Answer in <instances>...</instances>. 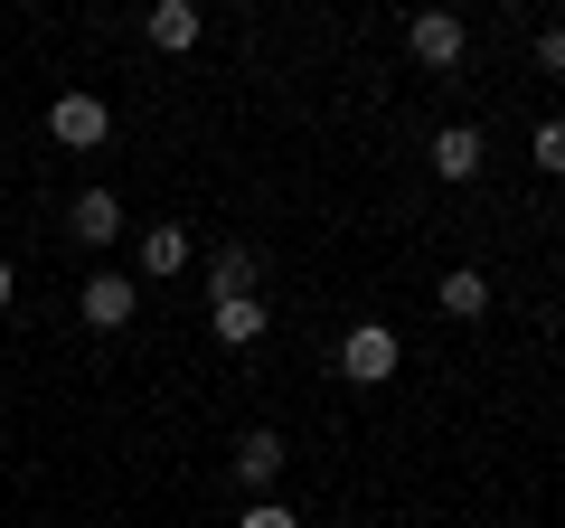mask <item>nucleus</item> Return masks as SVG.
I'll list each match as a JSON object with an SVG mask.
<instances>
[{
  "label": "nucleus",
  "mask_w": 565,
  "mask_h": 528,
  "mask_svg": "<svg viewBox=\"0 0 565 528\" xmlns=\"http://www.w3.org/2000/svg\"><path fill=\"white\" fill-rule=\"evenodd\" d=\"M207 321H217V340H226V349H255V340H264V303H255V293H236V303H217Z\"/></svg>",
  "instance_id": "nucleus-9"
},
{
  "label": "nucleus",
  "mask_w": 565,
  "mask_h": 528,
  "mask_svg": "<svg viewBox=\"0 0 565 528\" xmlns=\"http://www.w3.org/2000/svg\"><path fill=\"white\" fill-rule=\"evenodd\" d=\"M245 528H302V519H292L282 500H245Z\"/></svg>",
  "instance_id": "nucleus-14"
},
{
  "label": "nucleus",
  "mask_w": 565,
  "mask_h": 528,
  "mask_svg": "<svg viewBox=\"0 0 565 528\" xmlns=\"http://www.w3.org/2000/svg\"><path fill=\"white\" fill-rule=\"evenodd\" d=\"M537 66H546V76H565V29H546V39H537Z\"/></svg>",
  "instance_id": "nucleus-15"
},
{
  "label": "nucleus",
  "mask_w": 565,
  "mask_h": 528,
  "mask_svg": "<svg viewBox=\"0 0 565 528\" xmlns=\"http://www.w3.org/2000/svg\"><path fill=\"white\" fill-rule=\"evenodd\" d=\"M274 472H282V434H245V444H236V490H264V482H274Z\"/></svg>",
  "instance_id": "nucleus-7"
},
{
  "label": "nucleus",
  "mask_w": 565,
  "mask_h": 528,
  "mask_svg": "<svg viewBox=\"0 0 565 528\" xmlns=\"http://www.w3.org/2000/svg\"><path fill=\"white\" fill-rule=\"evenodd\" d=\"M527 151H537L546 180H565V123H537V142H527Z\"/></svg>",
  "instance_id": "nucleus-13"
},
{
  "label": "nucleus",
  "mask_w": 565,
  "mask_h": 528,
  "mask_svg": "<svg viewBox=\"0 0 565 528\" xmlns=\"http://www.w3.org/2000/svg\"><path fill=\"white\" fill-rule=\"evenodd\" d=\"M132 303H141V284H132V274H95V284L76 293V311H85L95 330H122V321H132Z\"/></svg>",
  "instance_id": "nucleus-3"
},
{
  "label": "nucleus",
  "mask_w": 565,
  "mask_h": 528,
  "mask_svg": "<svg viewBox=\"0 0 565 528\" xmlns=\"http://www.w3.org/2000/svg\"><path fill=\"white\" fill-rule=\"evenodd\" d=\"M434 303H444L452 321H481V311H490V284H481V274L462 264V274H444V293H434Z\"/></svg>",
  "instance_id": "nucleus-11"
},
{
  "label": "nucleus",
  "mask_w": 565,
  "mask_h": 528,
  "mask_svg": "<svg viewBox=\"0 0 565 528\" xmlns=\"http://www.w3.org/2000/svg\"><path fill=\"white\" fill-rule=\"evenodd\" d=\"M405 47H415L424 66H462V20H452V10H424V20L405 29Z\"/></svg>",
  "instance_id": "nucleus-5"
},
{
  "label": "nucleus",
  "mask_w": 565,
  "mask_h": 528,
  "mask_svg": "<svg viewBox=\"0 0 565 528\" xmlns=\"http://www.w3.org/2000/svg\"><path fill=\"white\" fill-rule=\"evenodd\" d=\"M47 133H57L66 151H95L104 133H114V114H104V95H57L47 104Z\"/></svg>",
  "instance_id": "nucleus-2"
},
{
  "label": "nucleus",
  "mask_w": 565,
  "mask_h": 528,
  "mask_svg": "<svg viewBox=\"0 0 565 528\" xmlns=\"http://www.w3.org/2000/svg\"><path fill=\"white\" fill-rule=\"evenodd\" d=\"M76 236H85V245H114V236H122L114 189H85V199H76Z\"/></svg>",
  "instance_id": "nucleus-10"
},
{
  "label": "nucleus",
  "mask_w": 565,
  "mask_h": 528,
  "mask_svg": "<svg viewBox=\"0 0 565 528\" xmlns=\"http://www.w3.org/2000/svg\"><path fill=\"white\" fill-rule=\"evenodd\" d=\"M481 161H490L481 123H452V133H434V170H444V180H481Z\"/></svg>",
  "instance_id": "nucleus-4"
},
{
  "label": "nucleus",
  "mask_w": 565,
  "mask_h": 528,
  "mask_svg": "<svg viewBox=\"0 0 565 528\" xmlns=\"http://www.w3.org/2000/svg\"><path fill=\"white\" fill-rule=\"evenodd\" d=\"M141 29H151V47H161V57H180V47H199V29H207V20L189 10V0H161Z\"/></svg>",
  "instance_id": "nucleus-6"
},
{
  "label": "nucleus",
  "mask_w": 565,
  "mask_h": 528,
  "mask_svg": "<svg viewBox=\"0 0 565 528\" xmlns=\"http://www.w3.org/2000/svg\"><path fill=\"white\" fill-rule=\"evenodd\" d=\"M0 311H10V264H0Z\"/></svg>",
  "instance_id": "nucleus-16"
},
{
  "label": "nucleus",
  "mask_w": 565,
  "mask_h": 528,
  "mask_svg": "<svg viewBox=\"0 0 565 528\" xmlns=\"http://www.w3.org/2000/svg\"><path fill=\"white\" fill-rule=\"evenodd\" d=\"M189 255H199V245H189V226H170V218L151 226V236H141V274H161V284H170V274H180Z\"/></svg>",
  "instance_id": "nucleus-8"
},
{
  "label": "nucleus",
  "mask_w": 565,
  "mask_h": 528,
  "mask_svg": "<svg viewBox=\"0 0 565 528\" xmlns=\"http://www.w3.org/2000/svg\"><path fill=\"white\" fill-rule=\"evenodd\" d=\"M236 293H255V264H245V255H217V264H207V303H236Z\"/></svg>",
  "instance_id": "nucleus-12"
},
{
  "label": "nucleus",
  "mask_w": 565,
  "mask_h": 528,
  "mask_svg": "<svg viewBox=\"0 0 565 528\" xmlns=\"http://www.w3.org/2000/svg\"><path fill=\"white\" fill-rule=\"evenodd\" d=\"M340 378L386 387V378H396V330H386V321H359V330L340 340Z\"/></svg>",
  "instance_id": "nucleus-1"
}]
</instances>
